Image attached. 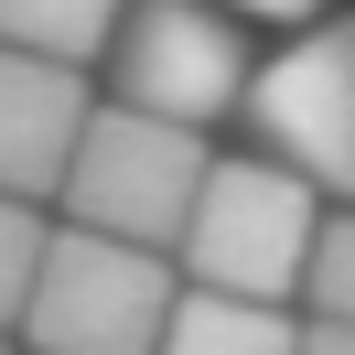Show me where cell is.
Listing matches in <instances>:
<instances>
[{"label": "cell", "instance_id": "4", "mask_svg": "<svg viewBox=\"0 0 355 355\" xmlns=\"http://www.w3.org/2000/svg\"><path fill=\"white\" fill-rule=\"evenodd\" d=\"M248 119H259L269 162L312 183V194L355 205V22H312L291 33L269 65H248Z\"/></svg>", "mask_w": 355, "mask_h": 355}, {"label": "cell", "instance_id": "6", "mask_svg": "<svg viewBox=\"0 0 355 355\" xmlns=\"http://www.w3.org/2000/svg\"><path fill=\"white\" fill-rule=\"evenodd\" d=\"M87 108H97V97H87V65H54V54H11V44H0V194L54 205Z\"/></svg>", "mask_w": 355, "mask_h": 355}, {"label": "cell", "instance_id": "9", "mask_svg": "<svg viewBox=\"0 0 355 355\" xmlns=\"http://www.w3.org/2000/svg\"><path fill=\"white\" fill-rule=\"evenodd\" d=\"M291 302H312V323H355V205H323L312 259H302V291H291Z\"/></svg>", "mask_w": 355, "mask_h": 355}, {"label": "cell", "instance_id": "8", "mask_svg": "<svg viewBox=\"0 0 355 355\" xmlns=\"http://www.w3.org/2000/svg\"><path fill=\"white\" fill-rule=\"evenodd\" d=\"M130 0H0V44L11 54H54V65H97Z\"/></svg>", "mask_w": 355, "mask_h": 355}, {"label": "cell", "instance_id": "12", "mask_svg": "<svg viewBox=\"0 0 355 355\" xmlns=\"http://www.w3.org/2000/svg\"><path fill=\"white\" fill-rule=\"evenodd\" d=\"M226 11H259V22H312L323 0H226Z\"/></svg>", "mask_w": 355, "mask_h": 355}, {"label": "cell", "instance_id": "11", "mask_svg": "<svg viewBox=\"0 0 355 355\" xmlns=\"http://www.w3.org/2000/svg\"><path fill=\"white\" fill-rule=\"evenodd\" d=\"M291 355H355V323H312V312H302V345H291Z\"/></svg>", "mask_w": 355, "mask_h": 355}, {"label": "cell", "instance_id": "10", "mask_svg": "<svg viewBox=\"0 0 355 355\" xmlns=\"http://www.w3.org/2000/svg\"><path fill=\"white\" fill-rule=\"evenodd\" d=\"M44 237H54V216H44V205L0 194V334L22 323V291H33V269H44Z\"/></svg>", "mask_w": 355, "mask_h": 355}, {"label": "cell", "instance_id": "1", "mask_svg": "<svg viewBox=\"0 0 355 355\" xmlns=\"http://www.w3.org/2000/svg\"><path fill=\"white\" fill-rule=\"evenodd\" d=\"M312 226H323V194H312L291 162L248 151V162H205L194 216L173 237V269L194 291H237V302H291L312 259Z\"/></svg>", "mask_w": 355, "mask_h": 355}, {"label": "cell", "instance_id": "13", "mask_svg": "<svg viewBox=\"0 0 355 355\" xmlns=\"http://www.w3.org/2000/svg\"><path fill=\"white\" fill-rule=\"evenodd\" d=\"M0 355H11V334H0Z\"/></svg>", "mask_w": 355, "mask_h": 355}, {"label": "cell", "instance_id": "3", "mask_svg": "<svg viewBox=\"0 0 355 355\" xmlns=\"http://www.w3.org/2000/svg\"><path fill=\"white\" fill-rule=\"evenodd\" d=\"M205 130H183V119H151V108H87V130H76L65 151V216L97 226V237H130V248H162L173 259L183 216H194V183H205Z\"/></svg>", "mask_w": 355, "mask_h": 355}, {"label": "cell", "instance_id": "2", "mask_svg": "<svg viewBox=\"0 0 355 355\" xmlns=\"http://www.w3.org/2000/svg\"><path fill=\"white\" fill-rule=\"evenodd\" d=\"M173 291H183V269L162 259V248L97 237V226H54L11 334H22L33 355H151Z\"/></svg>", "mask_w": 355, "mask_h": 355}, {"label": "cell", "instance_id": "5", "mask_svg": "<svg viewBox=\"0 0 355 355\" xmlns=\"http://www.w3.org/2000/svg\"><path fill=\"white\" fill-rule=\"evenodd\" d=\"M108 76H119V108L216 130V119L248 97V44H237L226 11H205V0H130L119 33H108Z\"/></svg>", "mask_w": 355, "mask_h": 355}, {"label": "cell", "instance_id": "7", "mask_svg": "<svg viewBox=\"0 0 355 355\" xmlns=\"http://www.w3.org/2000/svg\"><path fill=\"white\" fill-rule=\"evenodd\" d=\"M291 345H302V312L291 302H237V291H194L183 280L151 355H291Z\"/></svg>", "mask_w": 355, "mask_h": 355}]
</instances>
